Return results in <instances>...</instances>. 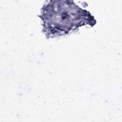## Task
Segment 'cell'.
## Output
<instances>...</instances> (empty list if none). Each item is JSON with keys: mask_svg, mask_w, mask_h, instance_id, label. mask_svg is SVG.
Returning a JSON list of instances; mask_svg holds the SVG:
<instances>
[{"mask_svg": "<svg viewBox=\"0 0 122 122\" xmlns=\"http://www.w3.org/2000/svg\"><path fill=\"white\" fill-rule=\"evenodd\" d=\"M43 22V31L47 37L67 34L85 25L96 24L93 16L72 0H51L42 8L39 16Z\"/></svg>", "mask_w": 122, "mask_h": 122, "instance_id": "1", "label": "cell"}]
</instances>
